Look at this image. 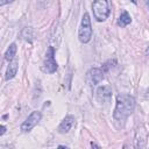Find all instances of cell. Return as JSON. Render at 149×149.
<instances>
[{"mask_svg":"<svg viewBox=\"0 0 149 149\" xmlns=\"http://www.w3.org/2000/svg\"><path fill=\"white\" fill-rule=\"evenodd\" d=\"M135 108V99L129 94H119L116 97V104L113 113V118L118 121L126 120Z\"/></svg>","mask_w":149,"mask_h":149,"instance_id":"cell-1","label":"cell"},{"mask_svg":"<svg viewBox=\"0 0 149 149\" xmlns=\"http://www.w3.org/2000/svg\"><path fill=\"white\" fill-rule=\"evenodd\" d=\"M93 16L98 22H104L111 13V0H93Z\"/></svg>","mask_w":149,"mask_h":149,"instance_id":"cell-2","label":"cell"},{"mask_svg":"<svg viewBox=\"0 0 149 149\" xmlns=\"http://www.w3.org/2000/svg\"><path fill=\"white\" fill-rule=\"evenodd\" d=\"M78 37L81 43H88L92 37V26L88 13H84L80 22V27L78 30Z\"/></svg>","mask_w":149,"mask_h":149,"instance_id":"cell-3","label":"cell"},{"mask_svg":"<svg viewBox=\"0 0 149 149\" xmlns=\"http://www.w3.org/2000/svg\"><path fill=\"white\" fill-rule=\"evenodd\" d=\"M55 48L52 45H50L48 48V51L45 54V58H44V64H43V69L44 71L49 72V73H54L56 72L58 65H57V62L55 59Z\"/></svg>","mask_w":149,"mask_h":149,"instance_id":"cell-4","label":"cell"},{"mask_svg":"<svg viewBox=\"0 0 149 149\" xmlns=\"http://www.w3.org/2000/svg\"><path fill=\"white\" fill-rule=\"evenodd\" d=\"M104 74H105V71L101 68H92L86 72V77H85L86 83L90 86H95L102 80Z\"/></svg>","mask_w":149,"mask_h":149,"instance_id":"cell-5","label":"cell"},{"mask_svg":"<svg viewBox=\"0 0 149 149\" xmlns=\"http://www.w3.org/2000/svg\"><path fill=\"white\" fill-rule=\"evenodd\" d=\"M41 118H42V114H41L40 111H33V112L27 116V119L22 122V125H21V130H22V132H30V130L40 122Z\"/></svg>","mask_w":149,"mask_h":149,"instance_id":"cell-6","label":"cell"},{"mask_svg":"<svg viewBox=\"0 0 149 149\" xmlns=\"http://www.w3.org/2000/svg\"><path fill=\"white\" fill-rule=\"evenodd\" d=\"M62 37H63V28L58 22H55L51 29V34H50V43L55 49L59 47Z\"/></svg>","mask_w":149,"mask_h":149,"instance_id":"cell-7","label":"cell"},{"mask_svg":"<svg viewBox=\"0 0 149 149\" xmlns=\"http://www.w3.org/2000/svg\"><path fill=\"white\" fill-rule=\"evenodd\" d=\"M97 99L100 101V102H108L111 100V97H112V90L109 86L107 85H102V86H99L97 88Z\"/></svg>","mask_w":149,"mask_h":149,"instance_id":"cell-8","label":"cell"},{"mask_svg":"<svg viewBox=\"0 0 149 149\" xmlns=\"http://www.w3.org/2000/svg\"><path fill=\"white\" fill-rule=\"evenodd\" d=\"M73 125H74V116H73V115H66V116L61 121V123H59L57 130H58L61 134H65V133H68V132L72 128Z\"/></svg>","mask_w":149,"mask_h":149,"instance_id":"cell-9","label":"cell"},{"mask_svg":"<svg viewBox=\"0 0 149 149\" xmlns=\"http://www.w3.org/2000/svg\"><path fill=\"white\" fill-rule=\"evenodd\" d=\"M17 69H19V65H17V61L13 59L9 62V65L7 66V70H6V74H5V79L6 80H9L12 78L15 77V74L17 73Z\"/></svg>","mask_w":149,"mask_h":149,"instance_id":"cell-10","label":"cell"},{"mask_svg":"<svg viewBox=\"0 0 149 149\" xmlns=\"http://www.w3.org/2000/svg\"><path fill=\"white\" fill-rule=\"evenodd\" d=\"M130 22H132L130 15L128 14V12L123 10V12L120 14L119 19H118V24H119L120 27H126V26H128Z\"/></svg>","mask_w":149,"mask_h":149,"instance_id":"cell-11","label":"cell"},{"mask_svg":"<svg viewBox=\"0 0 149 149\" xmlns=\"http://www.w3.org/2000/svg\"><path fill=\"white\" fill-rule=\"evenodd\" d=\"M16 49H17L16 44H15V43H12V44L8 47V49L6 50V52H5V59L8 61V62L13 61L14 57H15V54H16Z\"/></svg>","mask_w":149,"mask_h":149,"instance_id":"cell-12","label":"cell"},{"mask_svg":"<svg viewBox=\"0 0 149 149\" xmlns=\"http://www.w3.org/2000/svg\"><path fill=\"white\" fill-rule=\"evenodd\" d=\"M21 35H22V37H23L24 41L31 43L33 42V38H34V30H33L31 27H26V28H23Z\"/></svg>","mask_w":149,"mask_h":149,"instance_id":"cell-13","label":"cell"},{"mask_svg":"<svg viewBox=\"0 0 149 149\" xmlns=\"http://www.w3.org/2000/svg\"><path fill=\"white\" fill-rule=\"evenodd\" d=\"M14 0H0V5L1 6H3V5H6V3H9V2H13Z\"/></svg>","mask_w":149,"mask_h":149,"instance_id":"cell-14","label":"cell"},{"mask_svg":"<svg viewBox=\"0 0 149 149\" xmlns=\"http://www.w3.org/2000/svg\"><path fill=\"white\" fill-rule=\"evenodd\" d=\"M0 129H1V130H0V135H3V134L6 133V127L2 125V126L0 127Z\"/></svg>","mask_w":149,"mask_h":149,"instance_id":"cell-15","label":"cell"},{"mask_svg":"<svg viewBox=\"0 0 149 149\" xmlns=\"http://www.w3.org/2000/svg\"><path fill=\"white\" fill-rule=\"evenodd\" d=\"M144 3H146V7H147V9L149 12V0H144Z\"/></svg>","mask_w":149,"mask_h":149,"instance_id":"cell-16","label":"cell"},{"mask_svg":"<svg viewBox=\"0 0 149 149\" xmlns=\"http://www.w3.org/2000/svg\"><path fill=\"white\" fill-rule=\"evenodd\" d=\"M91 147H92V148H99V146L95 144V143H93V142H91Z\"/></svg>","mask_w":149,"mask_h":149,"instance_id":"cell-17","label":"cell"},{"mask_svg":"<svg viewBox=\"0 0 149 149\" xmlns=\"http://www.w3.org/2000/svg\"><path fill=\"white\" fill-rule=\"evenodd\" d=\"M58 148H68V146H58Z\"/></svg>","mask_w":149,"mask_h":149,"instance_id":"cell-18","label":"cell"},{"mask_svg":"<svg viewBox=\"0 0 149 149\" xmlns=\"http://www.w3.org/2000/svg\"><path fill=\"white\" fill-rule=\"evenodd\" d=\"M130 1H132V2H133V3H135V5H136V3H137V0H130Z\"/></svg>","mask_w":149,"mask_h":149,"instance_id":"cell-19","label":"cell"},{"mask_svg":"<svg viewBox=\"0 0 149 149\" xmlns=\"http://www.w3.org/2000/svg\"><path fill=\"white\" fill-rule=\"evenodd\" d=\"M146 54H147V55H149V48L147 49V51H146Z\"/></svg>","mask_w":149,"mask_h":149,"instance_id":"cell-20","label":"cell"}]
</instances>
